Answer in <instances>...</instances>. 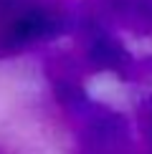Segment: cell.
Returning a JSON list of instances; mask_svg holds the SVG:
<instances>
[{
  "instance_id": "cell-1",
  "label": "cell",
  "mask_w": 152,
  "mask_h": 154,
  "mask_svg": "<svg viewBox=\"0 0 152 154\" xmlns=\"http://www.w3.org/2000/svg\"><path fill=\"white\" fill-rule=\"evenodd\" d=\"M71 0H18L0 13V58L53 41L76 25Z\"/></svg>"
},
{
  "instance_id": "cell-2",
  "label": "cell",
  "mask_w": 152,
  "mask_h": 154,
  "mask_svg": "<svg viewBox=\"0 0 152 154\" xmlns=\"http://www.w3.org/2000/svg\"><path fill=\"white\" fill-rule=\"evenodd\" d=\"M81 33V48L84 61L91 71L99 73H114L124 81H139L152 73V58L137 61L129 53V48L112 33V25L99 20L94 13L76 18V25Z\"/></svg>"
},
{
  "instance_id": "cell-3",
  "label": "cell",
  "mask_w": 152,
  "mask_h": 154,
  "mask_svg": "<svg viewBox=\"0 0 152 154\" xmlns=\"http://www.w3.org/2000/svg\"><path fill=\"white\" fill-rule=\"evenodd\" d=\"M91 8L106 25L152 38V0H91Z\"/></svg>"
},
{
  "instance_id": "cell-4",
  "label": "cell",
  "mask_w": 152,
  "mask_h": 154,
  "mask_svg": "<svg viewBox=\"0 0 152 154\" xmlns=\"http://www.w3.org/2000/svg\"><path fill=\"white\" fill-rule=\"evenodd\" d=\"M139 121L144 129V139H147V154H152V96L142 99L139 104Z\"/></svg>"
},
{
  "instance_id": "cell-5",
  "label": "cell",
  "mask_w": 152,
  "mask_h": 154,
  "mask_svg": "<svg viewBox=\"0 0 152 154\" xmlns=\"http://www.w3.org/2000/svg\"><path fill=\"white\" fill-rule=\"evenodd\" d=\"M15 3H18V0H0V13H3V10H8V8H13Z\"/></svg>"
},
{
  "instance_id": "cell-6",
  "label": "cell",
  "mask_w": 152,
  "mask_h": 154,
  "mask_svg": "<svg viewBox=\"0 0 152 154\" xmlns=\"http://www.w3.org/2000/svg\"><path fill=\"white\" fill-rule=\"evenodd\" d=\"M0 154H18V152H13V149H8V146H0Z\"/></svg>"
}]
</instances>
